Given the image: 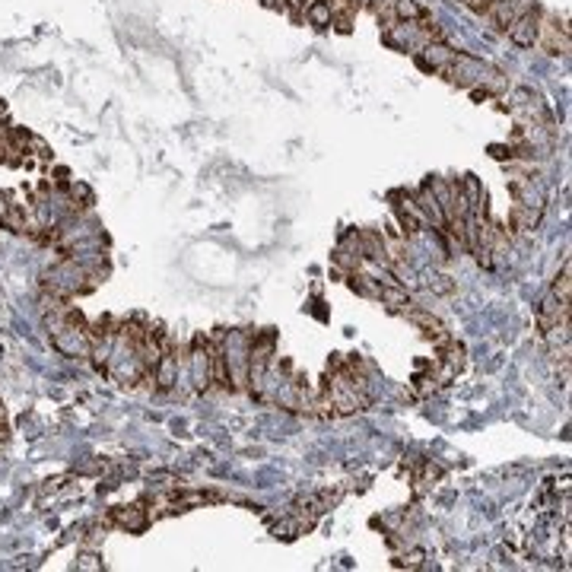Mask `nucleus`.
<instances>
[{
    "instance_id": "1",
    "label": "nucleus",
    "mask_w": 572,
    "mask_h": 572,
    "mask_svg": "<svg viewBox=\"0 0 572 572\" xmlns=\"http://www.w3.org/2000/svg\"><path fill=\"white\" fill-rule=\"evenodd\" d=\"M534 45H541L544 51H550V54H569V36L560 32V23L544 10H541V19H537V42Z\"/></svg>"
},
{
    "instance_id": "2",
    "label": "nucleus",
    "mask_w": 572,
    "mask_h": 572,
    "mask_svg": "<svg viewBox=\"0 0 572 572\" xmlns=\"http://www.w3.org/2000/svg\"><path fill=\"white\" fill-rule=\"evenodd\" d=\"M537 19H541V6H534V10L521 13L519 19H515L512 26H509V38H512L519 48H531L537 42Z\"/></svg>"
},
{
    "instance_id": "3",
    "label": "nucleus",
    "mask_w": 572,
    "mask_h": 572,
    "mask_svg": "<svg viewBox=\"0 0 572 572\" xmlns=\"http://www.w3.org/2000/svg\"><path fill=\"white\" fill-rule=\"evenodd\" d=\"M452 60H455V51L448 45H442V42H429L426 48H423V54L417 58V64L423 67V70H442L445 73L448 67H452Z\"/></svg>"
},
{
    "instance_id": "4",
    "label": "nucleus",
    "mask_w": 572,
    "mask_h": 572,
    "mask_svg": "<svg viewBox=\"0 0 572 572\" xmlns=\"http://www.w3.org/2000/svg\"><path fill=\"white\" fill-rule=\"evenodd\" d=\"M112 521L121 524V528H127V531H143L149 521V515H147V509H140V506H118L112 512Z\"/></svg>"
},
{
    "instance_id": "5",
    "label": "nucleus",
    "mask_w": 572,
    "mask_h": 572,
    "mask_svg": "<svg viewBox=\"0 0 572 572\" xmlns=\"http://www.w3.org/2000/svg\"><path fill=\"white\" fill-rule=\"evenodd\" d=\"M302 16L309 19L312 26H318V29H324V26H331L334 13H331L328 0H309V6H305V10H302Z\"/></svg>"
},
{
    "instance_id": "6",
    "label": "nucleus",
    "mask_w": 572,
    "mask_h": 572,
    "mask_svg": "<svg viewBox=\"0 0 572 572\" xmlns=\"http://www.w3.org/2000/svg\"><path fill=\"white\" fill-rule=\"evenodd\" d=\"M439 350H442V363H445L452 372H461V369H465V366H467V359H465V346H461V344H455L452 337H448L445 344L439 346Z\"/></svg>"
},
{
    "instance_id": "7",
    "label": "nucleus",
    "mask_w": 572,
    "mask_h": 572,
    "mask_svg": "<svg viewBox=\"0 0 572 572\" xmlns=\"http://www.w3.org/2000/svg\"><path fill=\"white\" fill-rule=\"evenodd\" d=\"M391 10H394V16L404 19V23H417V19L426 16V10H423V6H417L413 0H394Z\"/></svg>"
},
{
    "instance_id": "8",
    "label": "nucleus",
    "mask_w": 572,
    "mask_h": 572,
    "mask_svg": "<svg viewBox=\"0 0 572 572\" xmlns=\"http://www.w3.org/2000/svg\"><path fill=\"white\" fill-rule=\"evenodd\" d=\"M569 292H572V268H569V261H566V264H563V274L556 277L554 292H550V296H556L560 302H569Z\"/></svg>"
},
{
    "instance_id": "9",
    "label": "nucleus",
    "mask_w": 572,
    "mask_h": 572,
    "mask_svg": "<svg viewBox=\"0 0 572 572\" xmlns=\"http://www.w3.org/2000/svg\"><path fill=\"white\" fill-rule=\"evenodd\" d=\"M429 290H435V292H442V296H448V292L455 290V283L448 280V277L435 274V277H429Z\"/></svg>"
},
{
    "instance_id": "10",
    "label": "nucleus",
    "mask_w": 572,
    "mask_h": 572,
    "mask_svg": "<svg viewBox=\"0 0 572 572\" xmlns=\"http://www.w3.org/2000/svg\"><path fill=\"white\" fill-rule=\"evenodd\" d=\"M77 569H102V560H99L95 554H80Z\"/></svg>"
},
{
    "instance_id": "11",
    "label": "nucleus",
    "mask_w": 572,
    "mask_h": 572,
    "mask_svg": "<svg viewBox=\"0 0 572 572\" xmlns=\"http://www.w3.org/2000/svg\"><path fill=\"white\" fill-rule=\"evenodd\" d=\"M70 194H73V197H83V201H86V207H90V203H92V191L86 188V185H80V181H77V185H70Z\"/></svg>"
},
{
    "instance_id": "12",
    "label": "nucleus",
    "mask_w": 572,
    "mask_h": 572,
    "mask_svg": "<svg viewBox=\"0 0 572 572\" xmlns=\"http://www.w3.org/2000/svg\"><path fill=\"white\" fill-rule=\"evenodd\" d=\"M420 560H423V550H413L411 556H404V566H420Z\"/></svg>"
},
{
    "instance_id": "13",
    "label": "nucleus",
    "mask_w": 572,
    "mask_h": 572,
    "mask_svg": "<svg viewBox=\"0 0 572 572\" xmlns=\"http://www.w3.org/2000/svg\"><path fill=\"white\" fill-rule=\"evenodd\" d=\"M4 442H10V426H6V420H0V445Z\"/></svg>"
},
{
    "instance_id": "14",
    "label": "nucleus",
    "mask_w": 572,
    "mask_h": 572,
    "mask_svg": "<svg viewBox=\"0 0 572 572\" xmlns=\"http://www.w3.org/2000/svg\"><path fill=\"white\" fill-rule=\"evenodd\" d=\"M264 4H268V6H277V10H283L286 0H264Z\"/></svg>"
}]
</instances>
